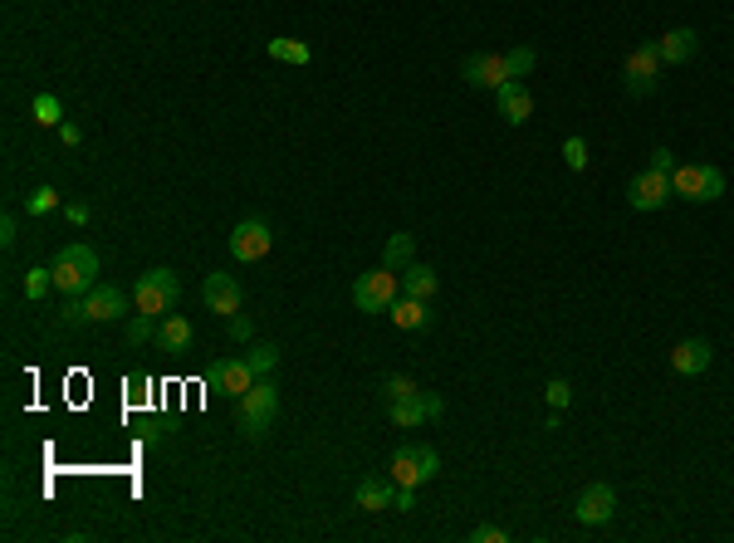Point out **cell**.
I'll return each mask as SVG.
<instances>
[{
	"instance_id": "obj_1",
	"label": "cell",
	"mask_w": 734,
	"mask_h": 543,
	"mask_svg": "<svg viewBox=\"0 0 734 543\" xmlns=\"http://www.w3.org/2000/svg\"><path fill=\"white\" fill-rule=\"evenodd\" d=\"M275 416H279V387L270 377H260V382L235 402V426H240L250 441H265L270 426H275Z\"/></svg>"
},
{
	"instance_id": "obj_2",
	"label": "cell",
	"mask_w": 734,
	"mask_h": 543,
	"mask_svg": "<svg viewBox=\"0 0 734 543\" xmlns=\"http://www.w3.org/2000/svg\"><path fill=\"white\" fill-rule=\"evenodd\" d=\"M54 289L69 299V294H89L93 284H98V255H93L89 245H64L59 255H54Z\"/></svg>"
},
{
	"instance_id": "obj_3",
	"label": "cell",
	"mask_w": 734,
	"mask_h": 543,
	"mask_svg": "<svg viewBox=\"0 0 734 543\" xmlns=\"http://www.w3.org/2000/svg\"><path fill=\"white\" fill-rule=\"evenodd\" d=\"M671 196L710 206V201H720V196H725V172H720V167H710V162H686V167H676V172H671Z\"/></svg>"
},
{
	"instance_id": "obj_4",
	"label": "cell",
	"mask_w": 734,
	"mask_h": 543,
	"mask_svg": "<svg viewBox=\"0 0 734 543\" xmlns=\"http://www.w3.org/2000/svg\"><path fill=\"white\" fill-rule=\"evenodd\" d=\"M177 299H182V279H177V270H167V265L147 270L138 279V289H133L138 314H172V309H177Z\"/></svg>"
},
{
	"instance_id": "obj_5",
	"label": "cell",
	"mask_w": 734,
	"mask_h": 543,
	"mask_svg": "<svg viewBox=\"0 0 734 543\" xmlns=\"http://www.w3.org/2000/svg\"><path fill=\"white\" fill-rule=\"evenodd\" d=\"M397 299H402V279H397V270H387V265L358 274V284H353V304L363 314H387Z\"/></svg>"
},
{
	"instance_id": "obj_6",
	"label": "cell",
	"mask_w": 734,
	"mask_h": 543,
	"mask_svg": "<svg viewBox=\"0 0 734 543\" xmlns=\"http://www.w3.org/2000/svg\"><path fill=\"white\" fill-rule=\"evenodd\" d=\"M387 475L397 480V485H426V480H436L441 475V455L431 451V446H397L392 460H387Z\"/></svg>"
},
{
	"instance_id": "obj_7",
	"label": "cell",
	"mask_w": 734,
	"mask_h": 543,
	"mask_svg": "<svg viewBox=\"0 0 734 543\" xmlns=\"http://www.w3.org/2000/svg\"><path fill=\"white\" fill-rule=\"evenodd\" d=\"M661 49H656V40H642V45L627 54V64H622V79H627V93H637V98H646V93H656V84H661Z\"/></svg>"
},
{
	"instance_id": "obj_8",
	"label": "cell",
	"mask_w": 734,
	"mask_h": 543,
	"mask_svg": "<svg viewBox=\"0 0 734 543\" xmlns=\"http://www.w3.org/2000/svg\"><path fill=\"white\" fill-rule=\"evenodd\" d=\"M255 382H260V377L250 372V362H245V358L216 362V367L206 372V387H211V392H221V397H230V402H240V397H245Z\"/></svg>"
},
{
	"instance_id": "obj_9",
	"label": "cell",
	"mask_w": 734,
	"mask_h": 543,
	"mask_svg": "<svg viewBox=\"0 0 734 543\" xmlns=\"http://www.w3.org/2000/svg\"><path fill=\"white\" fill-rule=\"evenodd\" d=\"M627 201H632V211H661V206L671 201V172L646 167L642 177H632V186H627Z\"/></svg>"
},
{
	"instance_id": "obj_10",
	"label": "cell",
	"mask_w": 734,
	"mask_h": 543,
	"mask_svg": "<svg viewBox=\"0 0 734 543\" xmlns=\"http://www.w3.org/2000/svg\"><path fill=\"white\" fill-rule=\"evenodd\" d=\"M270 226L265 221H240V226L230 230V255L240 260V265H255V260H265L270 255Z\"/></svg>"
},
{
	"instance_id": "obj_11",
	"label": "cell",
	"mask_w": 734,
	"mask_h": 543,
	"mask_svg": "<svg viewBox=\"0 0 734 543\" xmlns=\"http://www.w3.org/2000/svg\"><path fill=\"white\" fill-rule=\"evenodd\" d=\"M201 299H206V309L211 314H240V299H245V289H240V279L226 270H216V274H206V284H201Z\"/></svg>"
},
{
	"instance_id": "obj_12",
	"label": "cell",
	"mask_w": 734,
	"mask_h": 543,
	"mask_svg": "<svg viewBox=\"0 0 734 543\" xmlns=\"http://www.w3.org/2000/svg\"><path fill=\"white\" fill-rule=\"evenodd\" d=\"M573 514H578V524H588V529H597V524H607L612 514H617V490L612 485H588L583 495H578V504H573Z\"/></svg>"
},
{
	"instance_id": "obj_13",
	"label": "cell",
	"mask_w": 734,
	"mask_h": 543,
	"mask_svg": "<svg viewBox=\"0 0 734 543\" xmlns=\"http://www.w3.org/2000/svg\"><path fill=\"white\" fill-rule=\"evenodd\" d=\"M353 504H358L363 514L392 509V504H397V480H392V475H363V480L353 485Z\"/></svg>"
},
{
	"instance_id": "obj_14",
	"label": "cell",
	"mask_w": 734,
	"mask_h": 543,
	"mask_svg": "<svg viewBox=\"0 0 734 543\" xmlns=\"http://www.w3.org/2000/svg\"><path fill=\"white\" fill-rule=\"evenodd\" d=\"M460 79H465L470 89H505V84H509L505 54H475V59H465Z\"/></svg>"
},
{
	"instance_id": "obj_15",
	"label": "cell",
	"mask_w": 734,
	"mask_h": 543,
	"mask_svg": "<svg viewBox=\"0 0 734 543\" xmlns=\"http://www.w3.org/2000/svg\"><path fill=\"white\" fill-rule=\"evenodd\" d=\"M495 98H500V118H505L509 128H519V123L534 118V93H529L524 79H509L505 89H495Z\"/></svg>"
},
{
	"instance_id": "obj_16",
	"label": "cell",
	"mask_w": 734,
	"mask_h": 543,
	"mask_svg": "<svg viewBox=\"0 0 734 543\" xmlns=\"http://www.w3.org/2000/svg\"><path fill=\"white\" fill-rule=\"evenodd\" d=\"M84 304H89L93 323H113V318L128 314V294H123V289H113V284H93L89 294H84Z\"/></svg>"
},
{
	"instance_id": "obj_17",
	"label": "cell",
	"mask_w": 734,
	"mask_h": 543,
	"mask_svg": "<svg viewBox=\"0 0 734 543\" xmlns=\"http://www.w3.org/2000/svg\"><path fill=\"white\" fill-rule=\"evenodd\" d=\"M710 358H715V348H710L705 338H686V343L671 348V367H676L681 377H700V372L710 367Z\"/></svg>"
},
{
	"instance_id": "obj_18",
	"label": "cell",
	"mask_w": 734,
	"mask_h": 543,
	"mask_svg": "<svg viewBox=\"0 0 734 543\" xmlns=\"http://www.w3.org/2000/svg\"><path fill=\"white\" fill-rule=\"evenodd\" d=\"M191 338H196V328L186 323V314H167V318H162V328H157V338H152V343H157V348H162L167 358H182L186 348H191Z\"/></svg>"
},
{
	"instance_id": "obj_19",
	"label": "cell",
	"mask_w": 734,
	"mask_h": 543,
	"mask_svg": "<svg viewBox=\"0 0 734 543\" xmlns=\"http://www.w3.org/2000/svg\"><path fill=\"white\" fill-rule=\"evenodd\" d=\"M656 49H661V64H686V59H695V49H700V35L690 25H681V30H666L656 40Z\"/></svg>"
},
{
	"instance_id": "obj_20",
	"label": "cell",
	"mask_w": 734,
	"mask_h": 543,
	"mask_svg": "<svg viewBox=\"0 0 734 543\" xmlns=\"http://www.w3.org/2000/svg\"><path fill=\"white\" fill-rule=\"evenodd\" d=\"M436 289H441V274L431 270V265H407V270H402V294H407V299H426V304H431V299H436Z\"/></svg>"
},
{
	"instance_id": "obj_21",
	"label": "cell",
	"mask_w": 734,
	"mask_h": 543,
	"mask_svg": "<svg viewBox=\"0 0 734 543\" xmlns=\"http://www.w3.org/2000/svg\"><path fill=\"white\" fill-rule=\"evenodd\" d=\"M387 314H392L397 328H407V333H416V328L426 333V328H431V304H426V299H407V294H402Z\"/></svg>"
},
{
	"instance_id": "obj_22",
	"label": "cell",
	"mask_w": 734,
	"mask_h": 543,
	"mask_svg": "<svg viewBox=\"0 0 734 543\" xmlns=\"http://www.w3.org/2000/svg\"><path fill=\"white\" fill-rule=\"evenodd\" d=\"M416 260V240L407 230H397V235H387V245H382V265L387 270H407Z\"/></svg>"
},
{
	"instance_id": "obj_23",
	"label": "cell",
	"mask_w": 734,
	"mask_h": 543,
	"mask_svg": "<svg viewBox=\"0 0 734 543\" xmlns=\"http://www.w3.org/2000/svg\"><path fill=\"white\" fill-rule=\"evenodd\" d=\"M265 54H270V59H279V64H299V69H304V64L314 59V49L304 45V40H289V35H279V40H265Z\"/></svg>"
},
{
	"instance_id": "obj_24",
	"label": "cell",
	"mask_w": 734,
	"mask_h": 543,
	"mask_svg": "<svg viewBox=\"0 0 734 543\" xmlns=\"http://www.w3.org/2000/svg\"><path fill=\"white\" fill-rule=\"evenodd\" d=\"M505 69H509V79H529L539 69V54L529 45H514V49H505Z\"/></svg>"
},
{
	"instance_id": "obj_25",
	"label": "cell",
	"mask_w": 734,
	"mask_h": 543,
	"mask_svg": "<svg viewBox=\"0 0 734 543\" xmlns=\"http://www.w3.org/2000/svg\"><path fill=\"white\" fill-rule=\"evenodd\" d=\"M387 416H392V426H421V421H431V416H426V407H421V392H416V397H407V402H392V407H387Z\"/></svg>"
},
{
	"instance_id": "obj_26",
	"label": "cell",
	"mask_w": 734,
	"mask_h": 543,
	"mask_svg": "<svg viewBox=\"0 0 734 543\" xmlns=\"http://www.w3.org/2000/svg\"><path fill=\"white\" fill-rule=\"evenodd\" d=\"M30 113H35V123H45V128H59V123H64V103H59L54 93H40V98L30 103Z\"/></svg>"
},
{
	"instance_id": "obj_27",
	"label": "cell",
	"mask_w": 734,
	"mask_h": 543,
	"mask_svg": "<svg viewBox=\"0 0 734 543\" xmlns=\"http://www.w3.org/2000/svg\"><path fill=\"white\" fill-rule=\"evenodd\" d=\"M245 362H250V372H255V377H270V372L279 367V348H275V343H255Z\"/></svg>"
},
{
	"instance_id": "obj_28",
	"label": "cell",
	"mask_w": 734,
	"mask_h": 543,
	"mask_svg": "<svg viewBox=\"0 0 734 543\" xmlns=\"http://www.w3.org/2000/svg\"><path fill=\"white\" fill-rule=\"evenodd\" d=\"M416 392H421V387H416L412 377H402V372H397V377H382V402H387V407H392V402H407Z\"/></svg>"
},
{
	"instance_id": "obj_29",
	"label": "cell",
	"mask_w": 734,
	"mask_h": 543,
	"mask_svg": "<svg viewBox=\"0 0 734 543\" xmlns=\"http://www.w3.org/2000/svg\"><path fill=\"white\" fill-rule=\"evenodd\" d=\"M157 328H162V323H157V314H138V318H128V333H123V338H128L133 348H142L147 338H157Z\"/></svg>"
},
{
	"instance_id": "obj_30",
	"label": "cell",
	"mask_w": 734,
	"mask_h": 543,
	"mask_svg": "<svg viewBox=\"0 0 734 543\" xmlns=\"http://www.w3.org/2000/svg\"><path fill=\"white\" fill-rule=\"evenodd\" d=\"M25 211H30V216H49V211H59V191H54V186H35V191L25 196Z\"/></svg>"
},
{
	"instance_id": "obj_31",
	"label": "cell",
	"mask_w": 734,
	"mask_h": 543,
	"mask_svg": "<svg viewBox=\"0 0 734 543\" xmlns=\"http://www.w3.org/2000/svg\"><path fill=\"white\" fill-rule=\"evenodd\" d=\"M49 289H54V270H30L25 274V299H30V304L45 299Z\"/></svg>"
},
{
	"instance_id": "obj_32",
	"label": "cell",
	"mask_w": 734,
	"mask_h": 543,
	"mask_svg": "<svg viewBox=\"0 0 734 543\" xmlns=\"http://www.w3.org/2000/svg\"><path fill=\"white\" fill-rule=\"evenodd\" d=\"M563 162H568V172H583L588 167V142L583 137H563Z\"/></svg>"
},
{
	"instance_id": "obj_33",
	"label": "cell",
	"mask_w": 734,
	"mask_h": 543,
	"mask_svg": "<svg viewBox=\"0 0 734 543\" xmlns=\"http://www.w3.org/2000/svg\"><path fill=\"white\" fill-rule=\"evenodd\" d=\"M59 323H64V328H84V323H93L84 294H69V304H64V318H59Z\"/></svg>"
},
{
	"instance_id": "obj_34",
	"label": "cell",
	"mask_w": 734,
	"mask_h": 543,
	"mask_svg": "<svg viewBox=\"0 0 734 543\" xmlns=\"http://www.w3.org/2000/svg\"><path fill=\"white\" fill-rule=\"evenodd\" d=\"M544 402H549L553 411H563V407H568V402H573V387H568L563 377H553L549 387H544Z\"/></svg>"
},
{
	"instance_id": "obj_35",
	"label": "cell",
	"mask_w": 734,
	"mask_h": 543,
	"mask_svg": "<svg viewBox=\"0 0 734 543\" xmlns=\"http://www.w3.org/2000/svg\"><path fill=\"white\" fill-rule=\"evenodd\" d=\"M505 539H509V534L500 529V524H480V529L470 534V543H505Z\"/></svg>"
},
{
	"instance_id": "obj_36",
	"label": "cell",
	"mask_w": 734,
	"mask_h": 543,
	"mask_svg": "<svg viewBox=\"0 0 734 543\" xmlns=\"http://www.w3.org/2000/svg\"><path fill=\"white\" fill-rule=\"evenodd\" d=\"M230 333H235L240 343H250V338H255V323H250V318H240V314H230Z\"/></svg>"
},
{
	"instance_id": "obj_37",
	"label": "cell",
	"mask_w": 734,
	"mask_h": 543,
	"mask_svg": "<svg viewBox=\"0 0 734 543\" xmlns=\"http://www.w3.org/2000/svg\"><path fill=\"white\" fill-rule=\"evenodd\" d=\"M15 240H20V221H15V216H5V221H0V245L10 250Z\"/></svg>"
},
{
	"instance_id": "obj_38",
	"label": "cell",
	"mask_w": 734,
	"mask_h": 543,
	"mask_svg": "<svg viewBox=\"0 0 734 543\" xmlns=\"http://www.w3.org/2000/svg\"><path fill=\"white\" fill-rule=\"evenodd\" d=\"M64 216H69V226H89V206H84V201H69Z\"/></svg>"
},
{
	"instance_id": "obj_39",
	"label": "cell",
	"mask_w": 734,
	"mask_h": 543,
	"mask_svg": "<svg viewBox=\"0 0 734 543\" xmlns=\"http://www.w3.org/2000/svg\"><path fill=\"white\" fill-rule=\"evenodd\" d=\"M651 167H656V172H676V157H671L666 147H656V152H651Z\"/></svg>"
},
{
	"instance_id": "obj_40",
	"label": "cell",
	"mask_w": 734,
	"mask_h": 543,
	"mask_svg": "<svg viewBox=\"0 0 734 543\" xmlns=\"http://www.w3.org/2000/svg\"><path fill=\"white\" fill-rule=\"evenodd\" d=\"M421 407H426V416H441L446 402H441V392H421Z\"/></svg>"
},
{
	"instance_id": "obj_41",
	"label": "cell",
	"mask_w": 734,
	"mask_h": 543,
	"mask_svg": "<svg viewBox=\"0 0 734 543\" xmlns=\"http://www.w3.org/2000/svg\"><path fill=\"white\" fill-rule=\"evenodd\" d=\"M59 142H64V147H79V142H84V133H79L74 123H59Z\"/></svg>"
}]
</instances>
